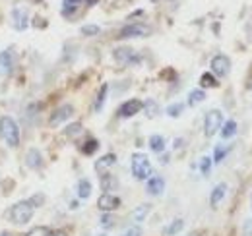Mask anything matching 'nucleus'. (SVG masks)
<instances>
[{
	"label": "nucleus",
	"instance_id": "24",
	"mask_svg": "<svg viewBox=\"0 0 252 236\" xmlns=\"http://www.w3.org/2000/svg\"><path fill=\"white\" fill-rule=\"evenodd\" d=\"M204 99H206V91H204V89H192L189 93L190 107H198L200 103H204Z\"/></svg>",
	"mask_w": 252,
	"mask_h": 236
},
{
	"label": "nucleus",
	"instance_id": "33",
	"mask_svg": "<svg viewBox=\"0 0 252 236\" xmlns=\"http://www.w3.org/2000/svg\"><path fill=\"white\" fill-rule=\"evenodd\" d=\"M26 236H51V231L49 227H33Z\"/></svg>",
	"mask_w": 252,
	"mask_h": 236
},
{
	"label": "nucleus",
	"instance_id": "39",
	"mask_svg": "<svg viewBox=\"0 0 252 236\" xmlns=\"http://www.w3.org/2000/svg\"><path fill=\"white\" fill-rule=\"evenodd\" d=\"M0 236H12L10 233H0Z\"/></svg>",
	"mask_w": 252,
	"mask_h": 236
},
{
	"label": "nucleus",
	"instance_id": "21",
	"mask_svg": "<svg viewBox=\"0 0 252 236\" xmlns=\"http://www.w3.org/2000/svg\"><path fill=\"white\" fill-rule=\"evenodd\" d=\"M220 134L223 140H231V138L237 134V122H235V120H227V122H223Z\"/></svg>",
	"mask_w": 252,
	"mask_h": 236
},
{
	"label": "nucleus",
	"instance_id": "12",
	"mask_svg": "<svg viewBox=\"0 0 252 236\" xmlns=\"http://www.w3.org/2000/svg\"><path fill=\"white\" fill-rule=\"evenodd\" d=\"M72 115H74V107H72V105H63V107H59V109L51 115L49 124H51V126H61L63 122L70 120Z\"/></svg>",
	"mask_w": 252,
	"mask_h": 236
},
{
	"label": "nucleus",
	"instance_id": "32",
	"mask_svg": "<svg viewBox=\"0 0 252 236\" xmlns=\"http://www.w3.org/2000/svg\"><path fill=\"white\" fill-rule=\"evenodd\" d=\"M144 109H146V115H148L150 118L156 117V115H158V111H159L158 103H156L154 99H148V101L144 103Z\"/></svg>",
	"mask_w": 252,
	"mask_h": 236
},
{
	"label": "nucleus",
	"instance_id": "37",
	"mask_svg": "<svg viewBox=\"0 0 252 236\" xmlns=\"http://www.w3.org/2000/svg\"><path fill=\"white\" fill-rule=\"evenodd\" d=\"M243 235L252 236V219H247V221H245V225H243Z\"/></svg>",
	"mask_w": 252,
	"mask_h": 236
},
{
	"label": "nucleus",
	"instance_id": "22",
	"mask_svg": "<svg viewBox=\"0 0 252 236\" xmlns=\"http://www.w3.org/2000/svg\"><path fill=\"white\" fill-rule=\"evenodd\" d=\"M183 229H185V221H183V219H175V221H171V223L165 227L163 235L165 236H177Z\"/></svg>",
	"mask_w": 252,
	"mask_h": 236
},
{
	"label": "nucleus",
	"instance_id": "6",
	"mask_svg": "<svg viewBox=\"0 0 252 236\" xmlns=\"http://www.w3.org/2000/svg\"><path fill=\"white\" fill-rule=\"evenodd\" d=\"M152 33V30L146 26V24H142V22H134V24H128L125 26L121 33H119V37L121 39H142V37H148Z\"/></svg>",
	"mask_w": 252,
	"mask_h": 236
},
{
	"label": "nucleus",
	"instance_id": "1",
	"mask_svg": "<svg viewBox=\"0 0 252 236\" xmlns=\"http://www.w3.org/2000/svg\"><path fill=\"white\" fill-rule=\"evenodd\" d=\"M35 209H37V206L33 204L32 198L30 200H22V202H18V204L12 206V209H10V219L18 227L28 225L33 219V215H35Z\"/></svg>",
	"mask_w": 252,
	"mask_h": 236
},
{
	"label": "nucleus",
	"instance_id": "8",
	"mask_svg": "<svg viewBox=\"0 0 252 236\" xmlns=\"http://www.w3.org/2000/svg\"><path fill=\"white\" fill-rule=\"evenodd\" d=\"M97 0H63V16L64 18H74L84 6H94Z\"/></svg>",
	"mask_w": 252,
	"mask_h": 236
},
{
	"label": "nucleus",
	"instance_id": "3",
	"mask_svg": "<svg viewBox=\"0 0 252 236\" xmlns=\"http://www.w3.org/2000/svg\"><path fill=\"white\" fill-rule=\"evenodd\" d=\"M130 169H132V177L136 180H148L152 177V163L146 153H134Z\"/></svg>",
	"mask_w": 252,
	"mask_h": 236
},
{
	"label": "nucleus",
	"instance_id": "31",
	"mask_svg": "<svg viewBox=\"0 0 252 236\" xmlns=\"http://www.w3.org/2000/svg\"><path fill=\"white\" fill-rule=\"evenodd\" d=\"M212 165H214V161H212L210 157H202V159H200V173H202L204 177H210Z\"/></svg>",
	"mask_w": 252,
	"mask_h": 236
},
{
	"label": "nucleus",
	"instance_id": "36",
	"mask_svg": "<svg viewBox=\"0 0 252 236\" xmlns=\"http://www.w3.org/2000/svg\"><path fill=\"white\" fill-rule=\"evenodd\" d=\"M115 225V217L111 215V213H105L103 217H101V227L103 229H111Z\"/></svg>",
	"mask_w": 252,
	"mask_h": 236
},
{
	"label": "nucleus",
	"instance_id": "5",
	"mask_svg": "<svg viewBox=\"0 0 252 236\" xmlns=\"http://www.w3.org/2000/svg\"><path fill=\"white\" fill-rule=\"evenodd\" d=\"M10 20H12V28L16 31H26L30 28V12L24 4H16L10 12Z\"/></svg>",
	"mask_w": 252,
	"mask_h": 236
},
{
	"label": "nucleus",
	"instance_id": "23",
	"mask_svg": "<svg viewBox=\"0 0 252 236\" xmlns=\"http://www.w3.org/2000/svg\"><path fill=\"white\" fill-rule=\"evenodd\" d=\"M165 146H167V142H165L163 136L156 134V136L150 138V149H152L154 153H163V151H165Z\"/></svg>",
	"mask_w": 252,
	"mask_h": 236
},
{
	"label": "nucleus",
	"instance_id": "35",
	"mask_svg": "<svg viewBox=\"0 0 252 236\" xmlns=\"http://www.w3.org/2000/svg\"><path fill=\"white\" fill-rule=\"evenodd\" d=\"M99 31H101L99 26H84V28H82V33H84L86 37H95V35H99Z\"/></svg>",
	"mask_w": 252,
	"mask_h": 236
},
{
	"label": "nucleus",
	"instance_id": "20",
	"mask_svg": "<svg viewBox=\"0 0 252 236\" xmlns=\"http://www.w3.org/2000/svg\"><path fill=\"white\" fill-rule=\"evenodd\" d=\"M117 186H119V180L113 177V175H103L101 177V188H103V192H107V194H111V192H115L117 190Z\"/></svg>",
	"mask_w": 252,
	"mask_h": 236
},
{
	"label": "nucleus",
	"instance_id": "30",
	"mask_svg": "<svg viewBox=\"0 0 252 236\" xmlns=\"http://www.w3.org/2000/svg\"><path fill=\"white\" fill-rule=\"evenodd\" d=\"M231 151V146H216V151H214V163H221L223 161V157L227 155Z\"/></svg>",
	"mask_w": 252,
	"mask_h": 236
},
{
	"label": "nucleus",
	"instance_id": "9",
	"mask_svg": "<svg viewBox=\"0 0 252 236\" xmlns=\"http://www.w3.org/2000/svg\"><path fill=\"white\" fill-rule=\"evenodd\" d=\"M210 66H212V74H214L216 78H227L229 72H231V60L227 59L225 55L214 57Z\"/></svg>",
	"mask_w": 252,
	"mask_h": 236
},
{
	"label": "nucleus",
	"instance_id": "25",
	"mask_svg": "<svg viewBox=\"0 0 252 236\" xmlns=\"http://www.w3.org/2000/svg\"><path fill=\"white\" fill-rule=\"evenodd\" d=\"M107 93H109V86L105 84V86H101L99 93H97V99H95V103H94L95 113H99V111L103 109V105H105V101H107Z\"/></svg>",
	"mask_w": 252,
	"mask_h": 236
},
{
	"label": "nucleus",
	"instance_id": "19",
	"mask_svg": "<svg viewBox=\"0 0 252 236\" xmlns=\"http://www.w3.org/2000/svg\"><path fill=\"white\" fill-rule=\"evenodd\" d=\"M76 192H78V198H80V200H88V198L92 196V192H94V186H92V182H90L88 178H82V180L78 182Z\"/></svg>",
	"mask_w": 252,
	"mask_h": 236
},
{
	"label": "nucleus",
	"instance_id": "2",
	"mask_svg": "<svg viewBox=\"0 0 252 236\" xmlns=\"http://www.w3.org/2000/svg\"><path fill=\"white\" fill-rule=\"evenodd\" d=\"M0 136L8 148L14 149L20 146V126L12 117L0 118Z\"/></svg>",
	"mask_w": 252,
	"mask_h": 236
},
{
	"label": "nucleus",
	"instance_id": "16",
	"mask_svg": "<svg viewBox=\"0 0 252 236\" xmlns=\"http://www.w3.org/2000/svg\"><path fill=\"white\" fill-rule=\"evenodd\" d=\"M26 165H28L32 171H39V169L43 167V155H41L39 149L33 148L28 151V155H26Z\"/></svg>",
	"mask_w": 252,
	"mask_h": 236
},
{
	"label": "nucleus",
	"instance_id": "34",
	"mask_svg": "<svg viewBox=\"0 0 252 236\" xmlns=\"http://www.w3.org/2000/svg\"><path fill=\"white\" fill-rule=\"evenodd\" d=\"M142 233H144V231H142L140 225H132V227H128L121 236H142Z\"/></svg>",
	"mask_w": 252,
	"mask_h": 236
},
{
	"label": "nucleus",
	"instance_id": "11",
	"mask_svg": "<svg viewBox=\"0 0 252 236\" xmlns=\"http://www.w3.org/2000/svg\"><path fill=\"white\" fill-rule=\"evenodd\" d=\"M142 109H144V103H142L140 99H128V101H125V103L121 105V109H119V117L132 118V117H136Z\"/></svg>",
	"mask_w": 252,
	"mask_h": 236
},
{
	"label": "nucleus",
	"instance_id": "15",
	"mask_svg": "<svg viewBox=\"0 0 252 236\" xmlns=\"http://www.w3.org/2000/svg\"><path fill=\"white\" fill-rule=\"evenodd\" d=\"M150 211H152V206H150V204H142V206H138L130 213V221H132L134 225H140V223H144V221L148 219Z\"/></svg>",
	"mask_w": 252,
	"mask_h": 236
},
{
	"label": "nucleus",
	"instance_id": "26",
	"mask_svg": "<svg viewBox=\"0 0 252 236\" xmlns=\"http://www.w3.org/2000/svg\"><path fill=\"white\" fill-rule=\"evenodd\" d=\"M82 132H84V128H82V124L80 122H74V124H70L68 128H66V138H70V140H76L78 136H82Z\"/></svg>",
	"mask_w": 252,
	"mask_h": 236
},
{
	"label": "nucleus",
	"instance_id": "13",
	"mask_svg": "<svg viewBox=\"0 0 252 236\" xmlns=\"http://www.w3.org/2000/svg\"><path fill=\"white\" fill-rule=\"evenodd\" d=\"M14 70V55L10 51H2L0 53V78L10 76Z\"/></svg>",
	"mask_w": 252,
	"mask_h": 236
},
{
	"label": "nucleus",
	"instance_id": "27",
	"mask_svg": "<svg viewBox=\"0 0 252 236\" xmlns=\"http://www.w3.org/2000/svg\"><path fill=\"white\" fill-rule=\"evenodd\" d=\"M200 84H202V88H218V86H220V84H218V80H216V76H214V74H210V72L202 74Z\"/></svg>",
	"mask_w": 252,
	"mask_h": 236
},
{
	"label": "nucleus",
	"instance_id": "14",
	"mask_svg": "<svg viewBox=\"0 0 252 236\" xmlns=\"http://www.w3.org/2000/svg\"><path fill=\"white\" fill-rule=\"evenodd\" d=\"M146 190H148L150 196H161L165 192V180L158 177V175L150 177L148 178V184H146Z\"/></svg>",
	"mask_w": 252,
	"mask_h": 236
},
{
	"label": "nucleus",
	"instance_id": "17",
	"mask_svg": "<svg viewBox=\"0 0 252 236\" xmlns=\"http://www.w3.org/2000/svg\"><path fill=\"white\" fill-rule=\"evenodd\" d=\"M115 163H117V155H115V153H107V155H103L99 161H95V171L101 173V175H105V171H109Z\"/></svg>",
	"mask_w": 252,
	"mask_h": 236
},
{
	"label": "nucleus",
	"instance_id": "29",
	"mask_svg": "<svg viewBox=\"0 0 252 236\" xmlns=\"http://www.w3.org/2000/svg\"><path fill=\"white\" fill-rule=\"evenodd\" d=\"M80 149H82V153H84V155H94L95 151L99 149V142L92 138V140H88V142H86Z\"/></svg>",
	"mask_w": 252,
	"mask_h": 236
},
{
	"label": "nucleus",
	"instance_id": "38",
	"mask_svg": "<svg viewBox=\"0 0 252 236\" xmlns=\"http://www.w3.org/2000/svg\"><path fill=\"white\" fill-rule=\"evenodd\" d=\"M51 236H68L64 231H55V233H51Z\"/></svg>",
	"mask_w": 252,
	"mask_h": 236
},
{
	"label": "nucleus",
	"instance_id": "18",
	"mask_svg": "<svg viewBox=\"0 0 252 236\" xmlns=\"http://www.w3.org/2000/svg\"><path fill=\"white\" fill-rule=\"evenodd\" d=\"M225 196H227V184L225 182H221V184H218L214 190H212V196H210V204H212V207H218L225 200Z\"/></svg>",
	"mask_w": 252,
	"mask_h": 236
},
{
	"label": "nucleus",
	"instance_id": "28",
	"mask_svg": "<svg viewBox=\"0 0 252 236\" xmlns=\"http://www.w3.org/2000/svg\"><path fill=\"white\" fill-rule=\"evenodd\" d=\"M183 111H185V105L183 103H173V105L167 107V115L171 118H179L183 115Z\"/></svg>",
	"mask_w": 252,
	"mask_h": 236
},
{
	"label": "nucleus",
	"instance_id": "4",
	"mask_svg": "<svg viewBox=\"0 0 252 236\" xmlns=\"http://www.w3.org/2000/svg\"><path fill=\"white\" fill-rule=\"evenodd\" d=\"M223 126V113L220 109H214V111H208L206 117H204V134L208 138H214Z\"/></svg>",
	"mask_w": 252,
	"mask_h": 236
},
{
	"label": "nucleus",
	"instance_id": "10",
	"mask_svg": "<svg viewBox=\"0 0 252 236\" xmlns=\"http://www.w3.org/2000/svg\"><path fill=\"white\" fill-rule=\"evenodd\" d=\"M97 207L103 211V213H113L121 207V198L115 196V194H101L99 200H97Z\"/></svg>",
	"mask_w": 252,
	"mask_h": 236
},
{
	"label": "nucleus",
	"instance_id": "7",
	"mask_svg": "<svg viewBox=\"0 0 252 236\" xmlns=\"http://www.w3.org/2000/svg\"><path fill=\"white\" fill-rule=\"evenodd\" d=\"M113 57H115V60H117L119 64H123V66H136V64H140V55H138L136 51L128 49V47L115 49Z\"/></svg>",
	"mask_w": 252,
	"mask_h": 236
}]
</instances>
